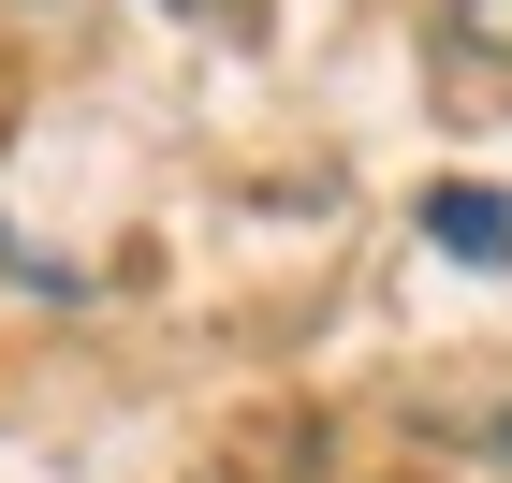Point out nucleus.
I'll use <instances>...</instances> for the list:
<instances>
[{
	"label": "nucleus",
	"mask_w": 512,
	"mask_h": 483,
	"mask_svg": "<svg viewBox=\"0 0 512 483\" xmlns=\"http://www.w3.org/2000/svg\"><path fill=\"white\" fill-rule=\"evenodd\" d=\"M425 235L454 249V264H512V191H469V176H439V191H425Z\"/></svg>",
	"instance_id": "f257e3e1"
},
{
	"label": "nucleus",
	"mask_w": 512,
	"mask_h": 483,
	"mask_svg": "<svg viewBox=\"0 0 512 483\" xmlns=\"http://www.w3.org/2000/svg\"><path fill=\"white\" fill-rule=\"evenodd\" d=\"M454 30H469V44H498V59H512V0H454Z\"/></svg>",
	"instance_id": "f03ea898"
},
{
	"label": "nucleus",
	"mask_w": 512,
	"mask_h": 483,
	"mask_svg": "<svg viewBox=\"0 0 512 483\" xmlns=\"http://www.w3.org/2000/svg\"><path fill=\"white\" fill-rule=\"evenodd\" d=\"M469 454H498V469H512V396H498V410H469Z\"/></svg>",
	"instance_id": "7ed1b4c3"
}]
</instances>
